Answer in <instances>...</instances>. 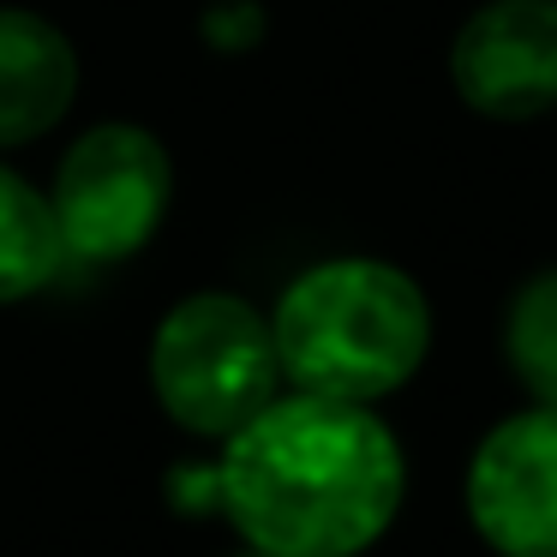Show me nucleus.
Returning a JSON list of instances; mask_svg holds the SVG:
<instances>
[{
	"label": "nucleus",
	"mask_w": 557,
	"mask_h": 557,
	"mask_svg": "<svg viewBox=\"0 0 557 557\" xmlns=\"http://www.w3.org/2000/svg\"><path fill=\"white\" fill-rule=\"evenodd\" d=\"M222 516L270 557H354L401 509V444L366 401L294 389L228 437Z\"/></svg>",
	"instance_id": "1"
},
{
	"label": "nucleus",
	"mask_w": 557,
	"mask_h": 557,
	"mask_svg": "<svg viewBox=\"0 0 557 557\" xmlns=\"http://www.w3.org/2000/svg\"><path fill=\"white\" fill-rule=\"evenodd\" d=\"M270 336L294 389L377 401L420 372L432 306L420 282L384 258H324L282 288Z\"/></svg>",
	"instance_id": "2"
},
{
	"label": "nucleus",
	"mask_w": 557,
	"mask_h": 557,
	"mask_svg": "<svg viewBox=\"0 0 557 557\" xmlns=\"http://www.w3.org/2000/svg\"><path fill=\"white\" fill-rule=\"evenodd\" d=\"M150 384L174 425L198 437H234L258 408L276 401L282 384L270 318H258L240 294H186L157 324Z\"/></svg>",
	"instance_id": "3"
},
{
	"label": "nucleus",
	"mask_w": 557,
	"mask_h": 557,
	"mask_svg": "<svg viewBox=\"0 0 557 557\" xmlns=\"http://www.w3.org/2000/svg\"><path fill=\"white\" fill-rule=\"evenodd\" d=\"M174 198V162L145 126H90L54 174V228L78 264H121L162 228Z\"/></svg>",
	"instance_id": "4"
},
{
	"label": "nucleus",
	"mask_w": 557,
	"mask_h": 557,
	"mask_svg": "<svg viewBox=\"0 0 557 557\" xmlns=\"http://www.w3.org/2000/svg\"><path fill=\"white\" fill-rule=\"evenodd\" d=\"M456 97L485 121H540L557 109V0H485L449 49Z\"/></svg>",
	"instance_id": "5"
},
{
	"label": "nucleus",
	"mask_w": 557,
	"mask_h": 557,
	"mask_svg": "<svg viewBox=\"0 0 557 557\" xmlns=\"http://www.w3.org/2000/svg\"><path fill=\"white\" fill-rule=\"evenodd\" d=\"M468 521L504 557H557V408L485 432L468 461Z\"/></svg>",
	"instance_id": "6"
},
{
	"label": "nucleus",
	"mask_w": 557,
	"mask_h": 557,
	"mask_svg": "<svg viewBox=\"0 0 557 557\" xmlns=\"http://www.w3.org/2000/svg\"><path fill=\"white\" fill-rule=\"evenodd\" d=\"M78 97V54L54 18L0 7V150L30 145Z\"/></svg>",
	"instance_id": "7"
},
{
	"label": "nucleus",
	"mask_w": 557,
	"mask_h": 557,
	"mask_svg": "<svg viewBox=\"0 0 557 557\" xmlns=\"http://www.w3.org/2000/svg\"><path fill=\"white\" fill-rule=\"evenodd\" d=\"M61 264H66V246H61V228H54V205L25 174L0 162V306L49 288Z\"/></svg>",
	"instance_id": "8"
},
{
	"label": "nucleus",
	"mask_w": 557,
	"mask_h": 557,
	"mask_svg": "<svg viewBox=\"0 0 557 557\" xmlns=\"http://www.w3.org/2000/svg\"><path fill=\"white\" fill-rule=\"evenodd\" d=\"M504 354L540 408H557V270L521 282L504 318Z\"/></svg>",
	"instance_id": "9"
},
{
	"label": "nucleus",
	"mask_w": 557,
	"mask_h": 557,
	"mask_svg": "<svg viewBox=\"0 0 557 557\" xmlns=\"http://www.w3.org/2000/svg\"><path fill=\"white\" fill-rule=\"evenodd\" d=\"M252 557H270V552H252Z\"/></svg>",
	"instance_id": "10"
}]
</instances>
